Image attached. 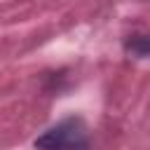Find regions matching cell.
<instances>
[{
  "label": "cell",
  "mask_w": 150,
  "mask_h": 150,
  "mask_svg": "<svg viewBox=\"0 0 150 150\" xmlns=\"http://www.w3.org/2000/svg\"><path fill=\"white\" fill-rule=\"evenodd\" d=\"M35 150H89V134L82 120L68 117L35 141Z\"/></svg>",
  "instance_id": "cell-1"
},
{
  "label": "cell",
  "mask_w": 150,
  "mask_h": 150,
  "mask_svg": "<svg viewBox=\"0 0 150 150\" xmlns=\"http://www.w3.org/2000/svg\"><path fill=\"white\" fill-rule=\"evenodd\" d=\"M129 49H131L134 54H138V56H145V54L150 52V40H148V38H136V40H134V47L129 45Z\"/></svg>",
  "instance_id": "cell-2"
}]
</instances>
